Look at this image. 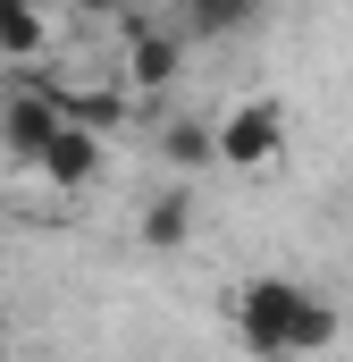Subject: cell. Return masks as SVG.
I'll use <instances>...</instances> for the list:
<instances>
[{
	"label": "cell",
	"mask_w": 353,
	"mask_h": 362,
	"mask_svg": "<svg viewBox=\"0 0 353 362\" xmlns=\"http://www.w3.org/2000/svg\"><path fill=\"white\" fill-rule=\"evenodd\" d=\"M227 320H236V346L253 362H303V354L337 346V303L311 295V286H294V278H277V270L244 278L227 295Z\"/></svg>",
	"instance_id": "6da1fadb"
},
{
	"label": "cell",
	"mask_w": 353,
	"mask_h": 362,
	"mask_svg": "<svg viewBox=\"0 0 353 362\" xmlns=\"http://www.w3.org/2000/svg\"><path fill=\"white\" fill-rule=\"evenodd\" d=\"M59 127H68V85H51L42 68L34 76H8V93H0V152H17L34 169Z\"/></svg>",
	"instance_id": "7a4b0ae2"
},
{
	"label": "cell",
	"mask_w": 353,
	"mask_h": 362,
	"mask_svg": "<svg viewBox=\"0 0 353 362\" xmlns=\"http://www.w3.org/2000/svg\"><path fill=\"white\" fill-rule=\"evenodd\" d=\"M277 152H286V110L269 101V93H244V101H227L219 110V160L227 169H277Z\"/></svg>",
	"instance_id": "3957f363"
},
{
	"label": "cell",
	"mask_w": 353,
	"mask_h": 362,
	"mask_svg": "<svg viewBox=\"0 0 353 362\" xmlns=\"http://www.w3.org/2000/svg\"><path fill=\"white\" fill-rule=\"evenodd\" d=\"M101 160H109V144H101L92 127H76V118H68V127H59V135L42 144V160H34V177L51 185V194H85V185L101 177Z\"/></svg>",
	"instance_id": "277c9868"
},
{
	"label": "cell",
	"mask_w": 353,
	"mask_h": 362,
	"mask_svg": "<svg viewBox=\"0 0 353 362\" xmlns=\"http://www.w3.org/2000/svg\"><path fill=\"white\" fill-rule=\"evenodd\" d=\"M176 68H185V34H176L169 17H143V25L126 34V85L135 93H169Z\"/></svg>",
	"instance_id": "5b68a950"
},
{
	"label": "cell",
	"mask_w": 353,
	"mask_h": 362,
	"mask_svg": "<svg viewBox=\"0 0 353 362\" xmlns=\"http://www.w3.org/2000/svg\"><path fill=\"white\" fill-rule=\"evenodd\" d=\"M0 59H8L17 76H34V68L51 59V17H42V8H17V0H0Z\"/></svg>",
	"instance_id": "8992f818"
},
{
	"label": "cell",
	"mask_w": 353,
	"mask_h": 362,
	"mask_svg": "<svg viewBox=\"0 0 353 362\" xmlns=\"http://www.w3.org/2000/svg\"><path fill=\"white\" fill-rule=\"evenodd\" d=\"M160 160L169 169H210L219 160V118H160Z\"/></svg>",
	"instance_id": "52a82bcc"
},
{
	"label": "cell",
	"mask_w": 353,
	"mask_h": 362,
	"mask_svg": "<svg viewBox=\"0 0 353 362\" xmlns=\"http://www.w3.org/2000/svg\"><path fill=\"white\" fill-rule=\"evenodd\" d=\"M135 236H143L152 253H185V245H193V202H185V194H152L143 219H135Z\"/></svg>",
	"instance_id": "ba28073f"
},
{
	"label": "cell",
	"mask_w": 353,
	"mask_h": 362,
	"mask_svg": "<svg viewBox=\"0 0 353 362\" xmlns=\"http://www.w3.org/2000/svg\"><path fill=\"white\" fill-rule=\"evenodd\" d=\"M169 25L185 34V42H193V34H210V42H219V34H253V25H261V8H253V0H244V8H236V0H193V8H176Z\"/></svg>",
	"instance_id": "9c48e42d"
},
{
	"label": "cell",
	"mask_w": 353,
	"mask_h": 362,
	"mask_svg": "<svg viewBox=\"0 0 353 362\" xmlns=\"http://www.w3.org/2000/svg\"><path fill=\"white\" fill-rule=\"evenodd\" d=\"M0 362H8V337H0Z\"/></svg>",
	"instance_id": "30bf717a"
}]
</instances>
